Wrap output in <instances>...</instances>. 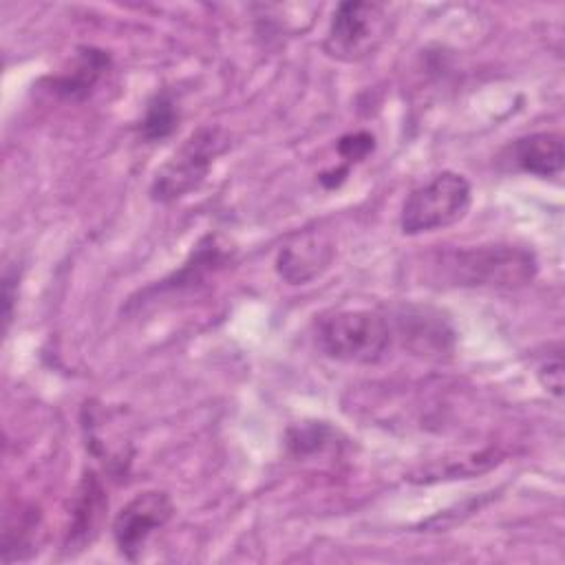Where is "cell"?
<instances>
[{"mask_svg": "<svg viewBox=\"0 0 565 565\" xmlns=\"http://www.w3.org/2000/svg\"><path fill=\"white\" fill-rule=\"evenodd\" d=\"M439 265L450 285L472 289H519L536 276L532 249L512 243L461 247L444 254Z\"/></svg>", "mask_w": 565, "mask_h": 565, "instance_id": "obj_1", "label": "cell"}, {"mask_svg": "<svg viewBox=\"0 0 565 565\" xmlns=\"http://www.w3.org/2000/svg\"><path fill=\"white\" fill-rule=\"evenodd\" d=\"M318 347L338 362L373 364L391 347V327L377 311L342 309L318 322Z\"/></svg>", "mask_w": 565, "mask_h": 565, "instance_id": "obj_2", "label": "cell"}, {"mask_svg": "<svg viewBox=\"0 0 565 565\" xmlns=\"http://www.w3.org/2000/svg\"><path fill=\"white\" fill-rule=\"evenodd\" d=\"M472 203V190L463 174L444 170L415 188L402 203L399 227L406 236L444 230L461 221Z\"/></svg>", "mask_w": 565, "mask_h": 565, "instance_id": "obj_3", "label": "cell"}, {"mask_svg": "<svg viewBox=\"0 0 565 565\" xmlns=\"http://www.w3.org/2000/svg\"><path fill=\"white\" fill-rule=\"evenodd\" d=\"M393 33V18L380 2H340L331 15L322 49L338 62H362L375 55Z\"/></svg>", "mask_w": 565, "mask_h": 565, "instance_id": "obj_4", "label": "cell"}, {"mask_svg": "<svg viewBox=\"0 0 565 565\" xmlns=\"http://www.w3.org/2000/svg\"><path fill=\"white\" fill-rule=\"evenodd\" d=\"M227 148V135L216 126H201L196 128L177 150L174 154L157 170L150 196L159 203H170L188 192L196 190L214 159Z\"/></svg>", "mask_w": 565, "mask_h": 565, "instance_id": "obj_5", "label": "cell"}, {"mask_svg": "<svg viewBox=\"0 0 565 565\" xmlns=\"http://www.w3.org/2000/svg\"><path fill=\"white\" fill-rule=\"evenodd\" d=\"M174 514V503L163 490H143L135 494L113 519V539L119 554L137 561L150 534L163 527Z\"/></svg>", "mask_w": 565, "mask_h": 565, "instance_id": "obj_6", "label": "cell"}, {"mask_svg": "<svg viewBox=\"0 0 565 565\" xmlns=\"http://www.w3.org/2000/svg\"><path fill=\"white\" fill-rule=\"evenodd\" d=\"M333 260V243L320 230L298 232L289 238L276 258V271L289 285H305L318 278Z\"/></svg>", "mask_w": 565, "mask_h": 565, "instance_id": "obj_7", "label": "cell"}, {"mask_svg": "<svg viewBox=\"0 0 565 565\" xmlns=\"http://www.w3.org/2000/svg\"><path fill=\"white\" fill-rule=\"evenodd\" d=\"M510 161L534 177H556L565 166V146L558 132H532L510 143Z\"/></svg>", "mask_w": 565, "mask_h": 565, "instance_id": "obj_8", "label": "cell"}, {"mask_svg": "<svg viewBox=\"0 0 565 565\" xmlns=\"http://www.w3.org/2000/svg\"><path fill=\"white\" fill-rule=\"evenodd\" d=\"M110 57L95 46H79L71 66L51 77V90L64 99H84L93 93L102 75L108 71Z\"/></svg>", "mask_w": 565, "mask_h": 565, "instance_id": "obj_9", "label": "cell"}, {"mask_svg": "<svg viewBox=\"0 0 565 565\" xmlns=\"http://www.w3.org/2000/svg\"><path fill=\"white\" fill-rule=\"evenodd\" d=\"M104 508H106V499H104L102 483L90 472L82 479L79 490H77V499H75V508H73V516H71V530H68V545L71 543L84 545L86 541L90 543V539L97 532Z\"/></svg>", "mask_w": 565, "mask_h": 565, "instance_id": "obj_10", "label": "cell"}, {"mask_svg": "<svg viewBox=\"0 0 565 565\" xmlns=\"http://www.w3.org/2000/svg\"><path fill=\"white\" fill-rule=\"evenodd\" d=\"M38 525H40V512L31 505H20L15 519H11L9 514L4 516V530H2V561L4 563L22 558L26 554V550H31Z\"/></svg>", "mask_w": 565, "mask_h": 565, "instance_id": "obj_11", "label": "cell"}, {"mask_svg": "<svg viewBox=\"0 0 565 565\" xmlns=\"http://www.w3.org/2000/svg\"><path fill=\"white\" fill-rule=\"evenodd\" d=\"M177 124H179V106L168 90H161L150 97L139 126V135L143 141L154 143L170 137Z\"/></svg>", "mask_w": 565, "mask_h": 565, "instance_id": "obj_12", "label": "cell"}, {"mask_svg": "<svg viewBox=\"0 0 565 565\" xmlns=\"http://www.w3.org/2000/svg\"><path fill=\"white\" fill-rule=\"evenodd\" d=\"M536 375L547 393H552L554 397L563 395V358H561V353H554L552 358L541 362Z\"/></svg>", "mask_w": 565, "mask_h": 565, "instance_id": "obj_13", "label": "cell"}, {"mask_svg": "<svg viewBox=\"0 0 565 565\" xmlns=\"http://www.w3.org/2000/svg\"><path fill=\"white\" fill-rule=\"evenodd\" d=\"M373 135L369 132H353L340 139L338 143V152L347 159V161H360L364 159L371 150H373Z\"/></svg>", "mask_w": 565, "mask_h": 565, "instance_id": "obj_14", "label": "cell"}, {"mask_svg": "<svg viewBox=\"0 0 565 565\" xmlns=\"http://www.w3.org/2000/svg\"><path fill=\"white\" fill-rule=\"evenodd\" d=\"M18 300V269L7 267L2 276V318L4 329H9V322L13 318V305Z\"/></svg>", "mask_w": 565, "mask_h": 565, "instance_id": "obj_15", "label": "cell"}]
</instances>
